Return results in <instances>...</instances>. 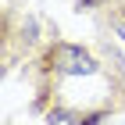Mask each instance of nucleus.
I'll use <instances>...</instances> for the list:
<instances>
[{"label": "nucleus", "mask_w": 125, "mask_h": 125, "mask_svg": "<svg viewBox=\"0 0 125 125\" xmlns=\"http://www.w3.org/2000/svg\"><path fill=\"white\" fill-rule=\"evenodd\" d=\"M50 61L57 64V72H64V75H89L93 72V57H89L86 50L79 47H68V43H61V47H54V54H50Z\"/></svg>", "instance_id": "nucleus-1"}, {"label": "nucleus", "mask_w": 125, "mask_h": 125, "mask_svg": "<svg viewBox=\"0 0 125 125\" xmlns=\"http://www.w3.org/2000/svg\"><path fill=\"white\" fill-rule=\"evenodd\" d=\"M118 32H122V39H125V21H118Z\"/></svg>", "instance_id": "nucleus-2"}]
</instances>
